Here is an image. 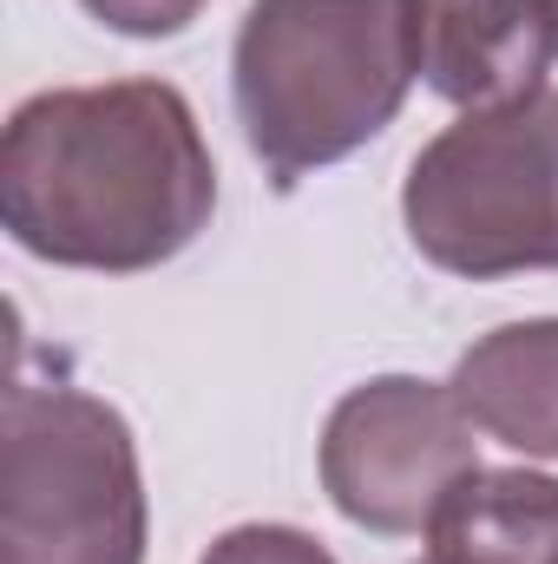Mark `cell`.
Segmentation results:
<instances>
[{
	"mask_svg": "<svg viewBox=\"0 0 558 564\" xmlns=\"http://www.w3.org/2000/svg\"><path fill=\"white\" fill-rule=\"evenodd\" d=\"M211 210L217 164L164 79L60 86L7 119L0 217L40 263L139 276L191 250Z\"/></svg>",
	"mask_w": 558,
	"mask_h": 564,
	"instance_id": "obj_1",
	"label": "cell"
},
{
	"mask_svg": "<svg viewBox=\"0 0 558 564\" xmlns=\"http://www.w3.org/2000/svg\"><path fill=\"white\" fill-rule=\"evenodd\" d=\"M408 0H250L237 26V119L277 184L382 139L415 86Z\"/></svg>",
	"mask_w": 558,
	"mask_h": 564,
	"instance_id": "obj_2",
	"label": "cell"
},
{
	"mask_svg": "<svg viewBox=\"0 0 558 564\" xmlns=\"http://www.w3.org/2000/svg\"><path fill=\"white\" fill-rule=\"evenodd\" d=\"M0 564H144V479L119 408L79 388H7Z\"/></svg>",
	"mask_w": 558,
	"mask_h": 564,
	"instance_id": "obj_3",
	"label": "cell"
},
{
	"mask_svg": "<svg viewBox=\"0 0 558 564\" xmlns=\"http://www.w3.org/2000/svg\"><path fill=\"white\" fill-rule=\"evenodd\" d=\"M401 217L447 276L558 270V93L447 126L408 171Z\"/></svg>",
	"mask_w": 558,
	"mask_h": 564,
	"instance_id": "obj_4",
	"label": "cell"
},
{
	"mask_svg": "<svg viewBox=\"0 0 558 564\" xmlns=\"http://www.w3.org/2000/svg\"><path fill=\"white\" fill-rule=\"evenodd\" d=\"M466 473H480L473 414L460 408L453 388L415 375L348 388L322 426V486L335 512L382 539L427 532Z\"/></svg>",
	"mask_w": 558,
	"mask_h": 564,
	"instance_id": "obj_5",
	"label": "cell"
},
{
	"mask_svg": "<svg viewBox=\"0 0 558 564\" xmlns=\"http://www.w3.org/2000/svg\"><path fill=\"white\" fill-rule=\"evenodd\" d=\"M420 79L466 106H519L546 93V66L558 53L552 0H408Z\"/></svg>",
	"mask_w": 558,
	"mask_h": 564,
	"instance_id": "obj_6",
	"label": "cell"
},
{
	"mask_svg": "<svg viewBox=\"0 0 558 564\" xmlns=\"http://www.w3.org/2000/svg\"><path fill=\"white\" fill-rule=\"evenodd\" d=\"M453 394L500 446L558 459V322H513L473 341L453 368Z\"/></svg>",
	"mask_w": 558,
	"mask_h": 564,
	"instance_id": "obj_7",
	"label": "cell"
},
{
	"mask_svg": "<svg viewBox=\"0 0 558 564\" xmlns=\"http://www.w3.org/2000/svg\"><path fill=\"white\" fill-rule=\"evenodd\" d=\"M440 564H558V479L466 473L427 525Z\"/></svg>",
	"mask_w": 558,
	"mask_h": 564,
	"instance_id": "obj_8",
	"label": "cell"
},
{
	"mask_svg": "<svg viewBox=\"0 0 558 564\" xmlns=\"http://www.w3.org/2000/svg\"><path fill=\"white\" fill-rule=\"evenodd\" d=\"M204 564H335V558L296 525H237L204 552Z\"/></svg>",
	"mask_w": 558,
	"mask_h": 564,
	"instance_id": "obj_9",
	"label": "cell"
},
{
	"mask_svg": "<svg viewBox=\"0 0 558 564\" xmlns=\"http://www.w3.org/2000/svg\"><path fill=\"white\" fill-rule=\"evenodd\" d=\"M79 7L93 20H106L112 33H132V40H171L204 13V0H79Z\"/></svg>",
	"mask_w": 558,
	"mask_h": 564,
	"instance_id": "obj_10",
	"label": "cell"
},
{
	"mask_svg": "<svg viewBox=\"0 0 558 564\" xmlns=\"http://www.w3.org/2000/svg\"><path fill=\"white\" fill-rule=\"evenodd\" d=\"M420 564H440V558H420Z\"/></svg>",
	"mask_w": 558,
	"mask_h": 564,
	"instance_id": "obj_11",
	"label": "cell"
},
{
	"mask_svg": "<svg viewBox=\"0 0 558 564\" xmlns=\"http://www.w3.org/2000/svg\"><path fill=\"white\" fill-rule=\"evenodd\" d=\"M552 20H558V0H552Z\"/></svg>",
	"mask_w": 558,
	"mask_h": 564,
	"instance_id": "obj_12",
	"label": "cell"
}]
</instances>
